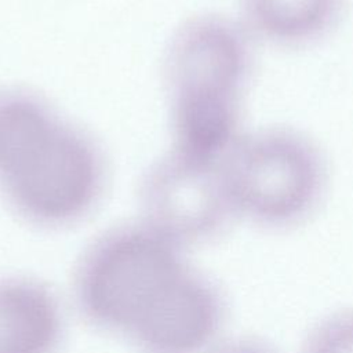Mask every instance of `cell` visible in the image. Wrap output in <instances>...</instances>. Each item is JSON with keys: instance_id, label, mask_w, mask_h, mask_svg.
<instances>
[{"instance_id": "277c9868", "label": "cell", "mask_w": 353, "mask_h": 353, "mask_svg": "<svg viewBox=\"0 0 353 353\" xmlns=\"http://www.w3.org/2000/svg\"><path fill=\"white\" fill-rule=\"evenodd\" d=\"M222 165L236 216L268 229L303 222L327 190L328 170L320 148L287 127L243 132Z\"/></svg>"}, {"instance_id": "3957f363", "label": "cell", "mask_w": 353, "mask_h": 353, "mask_svg": "<svg viewBox=\"0 0 353 353\" xmlns=\"http://www.w3.org/2000/svg\"><path fill=\"white\" fill-rule=\"evenodd\" d=\"M252 44L237 19L216 14L192 17L176 28L164 57L170 149L215 161L234 145L243 134Z\"/></svg>"}, {"instance_id": "ba28073f", "label": "cell", "mask_w": 353, "mask_h": 353, "mask_svg": "<svg viewBox=\"0 0 353 353\" xmlns=\"http://www.w3.org/2000/svg\"><path fill=\"white\" fill-rule=\"evenodd\" d=\"M301 353H353V309L327 314L307 332Z\"/></svg>"}, {"instance_id": "9c48e42d", "label": "cell", "mask_w": 353, "mask_h": 353, "mask_svg": "<svg viewBox=\"0 0 353 353\" xmlns=\"http://www.w3.org/2000/svg\"><path fill=\"white\" fill-rule=\"evenodd\" d=\"M205 353H277L268 342L254 336H236L216 342Z\"/></svg>"}, {"instance_id": "5b68a950", "label": "cell", "mask_w": 353, "mask_h": 353, "mask_svg": "<svg viewBox=\"0 0 353 353\" xmlns=\"http://www.w3.org/2000/svg\"><path fill=\"white\" fill-rule=\"evenodd\" d=\"M141 219L183 248L212 240L237 218L222 160L168 149L145 171L138 190Z\"/></svg>"}, {"instance_id": "6da1fadb", "label": "cell", "mask_w": 353, "mask_h": 353, "mask_svg": "<svg viewBox=\"0 0 353 353\" xmlns=\"http://www.w3.org/2000/svg\"><path fill=\"white\" fill-rule=\"evenodd\" d=\"M73 298L88 324L145 353H205L226 316L219 285L143 219L92 239L74 266Z\"/></svg>"}, {"instance_id": "52a82bcc", "label": "cell", "mask_w": 353, "mask_h": 353, "mask_svg": "<svg viewBox=\"0 0 353 353\" xmlns=\"http://www.w3.org/2000/svg\"><path fill=\"white\" fill-rule=\"evenodd\" d=\"M345 0H239L237 21L254 41L302 47L327 36Z\"/></svg>"}, {"instance_id": "7a4b0ae2", "label": "cell", "mask_w": 353, "mask_h": 353, "mask_svg": "<svg viewBox=\"0 0 353 353\" xmlns=\"http://www.w3.org/2000/svg\"><path fill=\"white\" fill-rule=\"evenodd\" d=\"M95 139L25 88L0 91V196L23 222L44 230L85 219L105 189Z\"/></svg>"}, {"instance_id": "8992f818", "label": "cell", "mask_w": 353, "mask_h": 353, "mask_svg": "<svg viewBox=\"0 0 353 353\" xmlns=\"http://www.w3.org/2000/svg\"><path fill=\"white\" fill-rule=\"evenodd\" d=\"M65 320L58 295L43 280L0 277V353H57Z\"/></svg>"}]
</instances>
